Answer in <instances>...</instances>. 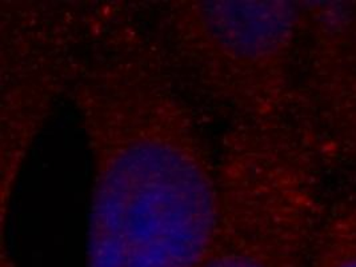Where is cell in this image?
I'll return each mask as SVG.
<instances>
[{
	"instance_id": "obj_5",
	"label": "cell",
	"mask_w": 356,
	"mask_h": 267,
	"mask_svg": "<svg viewBox=\"0 0 356 267\" xmlns=\"http://www.w3.org/2000/svg\"><path fill=\"white\" fill-rule=\"evenodd\" d=\"M324 267H356V254L338 258L334 262L327 264Z\"/></svg>"
},
{
	"instance_id": "obj_2",
	"label": "cell",
	"mask_w": 356,
	"mask_h": 267,
	"mask_svg": "<svg viewBox=\"0 0 356 267\" xmlns=\"http://www.w3.org/2000/svg\"><path fill=\"white\" fill-rule=\"evenodd\" d=\"M289 17L271 3L175 0L148 22L187 92L222 108L228 123H267Z\"/></svg>"
},
{
	"instance_id": "obj_3",
	"label": "cell",
	"mask_w": 356,
	"mask_h": 267,
	"mask_svg": "<svg viewBox=\"0 0 356 267\" xmlns=\"http://www.w3.org/2000/svg\"><path fill=\"white\" fill-rule=\"evenodd\" d=\"M95 6L63 1L0 3L1 222L19 172L56 102L79 81Z\"/></svg>"
},
{
	"instance_id": "obj_4",
	"label": "cell",
	"mask_w": 356,
	"mask_h": 267,
	"mask_svg": "<svg viewBox=\"0 0 356 267\" xmlns=\"http://www.w3.org/2000/svg\"><path fill=\"white\" fill-rule=\"evenodd\" d=\"M220 211L202 267H298L287 230V184L257 155L236 146L218 158Z\"/></svg>"
},
{
	"instance_id": "obj_1",
	"label": "cell",
	"mask_w": 356,
	"mask_h": 267,
	"mask_svg": "<svg viewBox=\"0 0 356 267\" xmlns=\"http://www.w3.org/2000/svg\"><path fill=\"white\" fill-rule=\"evenodd\" d=\"M71 95L92 165L86 267H202L218 158L139 8L97 6Z\"/></svg>"
}]
</instances>
